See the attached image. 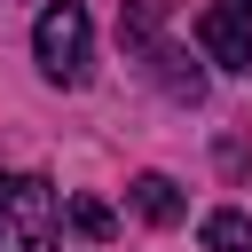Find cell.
Masks as SVG:
<instances>
[{
	"label": "cell",
	"instance_id": "6da1fadb",
	"mask_svg": "<svg viewBox=\"0 0 252 252\" xmlns=\"http://www.w3.org/2000/svg\"><path fill=\"white\" fill-rule=\"evenodd\" d=\"M63 205L47 173H8L0 181V252H55Z\"/></svg>",
	"mask_w": 252,
	"mask_h": 252
},
{
	"label": "cell",
	"instance_id": "7a4b0ae2",
	"mask_svg": "<svg viewBox=\"0 0 252 252\" xmlns=\"http://www.w3.org/2000/svg\"><path fill=\"white\" fill-rule=\"evenodd\" d=\"M32 55H39V71L55 87H79L87 79V55H94V16L79 0H47L39 24H32Z\"/></svg>",
	"mask_w": 252,
	"mask_h": 252
},
{
	"label": "cell",
	"instance_id": "3957f363",
	"mask_svg": "<svg viewBox=\"0 0 252 252\" xmlns=\"http://www.w3.org/2000/svg\"><path fill=\"white\" fill-rule=\"evenodd\" d=\"M197 47H205L220 71H252V16H244L236 0L205 8V16H197Z\"/></svg>",
	"mask_w": 252,
	"mask_h": 252
},
{
	"label": "cell",
	"instance_id": "277c9868",
	"mask_svg": "<svg viewBox=\"0 0 252 252\" xmlns=\"http://www.w3.org/2000/svg\"><path fill=\"white\" fill-rule=\"evenodd\" d=\"M150 79H158L173 102H197V94H205V71H197L181 47H150Z\"/></svg>",
	"mask_w": 252,
	"mask_h": 252
},
{
	"label": "cell",
	"instance_id": "5b68a950",
	"mask_svg": "<svg viewBox=\"0 0 252 252\" xmlns=\"http://www.w3.org/2000/svg\"><path fill=\"white\" fill-rule=\"evenodd\" d=\"M134 213H142L150 228H173V220L189 213V197H181L165 173H142V181H134Z\"/></svg>",
	"mask_w": 252,
	"mask_h": 252
},
{
	"label": "cell",
	"instance_id": "8992f818",
	"mask_svg": "<svg viewBox=\"0 0 252 252\" xmlns=\"http://www.w3.org/2000/svg\"><path fill=\"white\" fill-rule=\"evenodd\" d=\"M158 24H165V0H126V16H118V32H126V47H134V55H150V47H158Z\"/></svg>",
	"mask_w": 252,
	"mask_h": 252
},
{
	"label": "cell",
	"instance_id": "52a82bcc",
	"mask_svg": "<svg viewBox=\"0 0 252 252\" xmlns=\"http://www.w3.org/2000/svg\"><path fill=\"white\" fill-rule=\"evenodd\" d=\"M197 236H205V252H252V220H244V213H228V205H220V213H205V228H197Z\"/></svg>",
	"mask_w": 252,
	"mask_h": 252
},
{
	"label": "cell",
	"instance_id": "ba28073f",
	"mask_svg": "<svg viewBox=\"0 0 252 252\" xmlns=\"http://www.w3.org/2000/svg\"><path fill=\"white\" fill-rule=\"evenodd\" d=\"M71 228H79V236H110L118 220H110V205H94V197H79V205H71Z\"/></svg>",
	"mask_w": 252,
	"mask_h": 252
},
{
	"label": "cell",
	"instance_id": "9c48e42d",
	"mask_svg": "<svg viewBox=\"0 0 252 252\" xmlns=\"http://www.w3.org/2000/svg\"><path fill=\"white\" fill-rule=\"evenodd\" d=\"M236 8H244V16H252V0H236Z\"/></svg>",
	"mask_w": 252,
	"mask_h": 252
}]
</instances>
